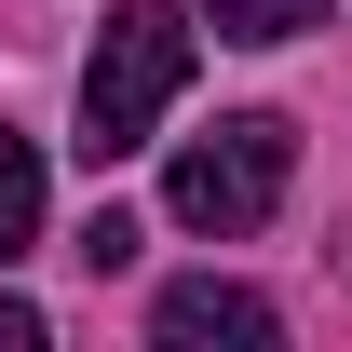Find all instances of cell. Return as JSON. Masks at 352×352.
<instances>
[{"instance_id": "obj_1", "label": "cell", "mask_w": 352, "mask_h": 352, "mask_svg": "<svg viewBox=\"0 0 352 352\" xmlns=\"http://www.w3.org/2000/svg\"><path fill=\"white\" fill-rule=\"evenodd\" d=\"M176 82H190V14L176 0H109V28L82 54V163L149 149V122L176 109Z\"/></svg>"}, {"instance_id": "obj_7", "label": "cell", "mask_w": 352, "mask_h": 352, "mask_svg": "<svg viewBox=\"0 0 352 352\" xmlns=\"http://www.w3.org/2000/svg\"><path fill=\"white\" fill-rule=\"evenodd\" d=\"M0 352H41V311L28 298H0Z\"/></svg>"}, {"instance_id": "obj_4", "label": "cell", "mask_w": 352, "mask_h": 352, "mask_svg": "<svg viewBox=\"0 0 352 352\" xmlns=\"http://www.w3.org/2000/svg\"><path fill=\"white\" fill-rule=\"evenodd\" d=\"M41 244V149L0 122V258H28Z\"/></svg>"}, {"instance_id": "obj_3", "label": "cell", "mask_w": 352, "mask_h": 352, "mask_svg": "<svg viewBox=\"0 0 352 352\" xmlns=\"http://www.w3.org/2000/svg\"><path fill=\"white\" fill-rule=\"evenodd\" d=\"M149 339H163V352H204V339L271 352V339H285V311H271L258 285H217V271H190V285H163V298H149Z\"/></svg>"}, {"instance_id": "obj_6", "label": "cell", "mask_w": 352, "mask_h": 352, "mask_svg": "<svg viewBox=\"0 0 352 352\" xmlns=\"http://www.w3.org/2000/svg\"><path fill=\"white\" fill-rule=\"evenodd\" d=\"M82 271H135V217H122V204L82 217Z\"/></svg>"}, {"instance_id": "obj_5", "label": "cell", "mask_w": 352, "mask_h": 352, "mask_svg": "<svg viewBox=\"0 0 352 352\" xmlns=\"http://www.w3.org/2000/svg\"><path fill=\"white\" fill-rule=\"evenodd\" d=\"M217 14V41H298V28H325V0H204Z\"/></svg>"}, {"instance_id": "obj_2", "label": "cell", "mask_w": 352, "mask_h": 352, "mask_svg": "<svg viewBox=\"0 0 352 352\" xmlns=\"http://www.w3.org/2000/svg\"><path fill=\"white\" fill-rule=\"evenodd\" d=\"M285 176H298V135L271 122V109H230L217 135H190V149H176L163 204H176V230H217V244H244V230H271Z\"/></svg>"}]
</instances>
